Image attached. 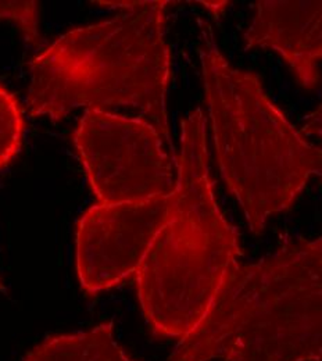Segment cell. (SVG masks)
<instances>
[{"label": "cell", "instance_id": "cell-1", "mask_svg": "<svg viewBox=\"0 0 322 361\" xmlns=\"http://www.w3.org/2000/svg\"><path fill=\"white\" fill-rule=\"evenodd\" d=\"M116 17L75 28L31 63L27 104L32 117L53 121L77 109L151 124L174 152L166 94L171 53L164 39L171 1H109Z\"/></svg>", "mask_w": 322, "mask_h": 361}, {"label": "cell", "instance_id": "cell-2", "mask_svg": "<svg viewBox=\"0 0 322 361\" xmlns=\"http://www.w3.org/2000/svg\"><path fill=\"white\" fill-rule=\"evenodd\" d=\"M322 361V235L227 274L168 361Z\"/></svg>", "mask_w": 322, "mask_h": 361}, {"label": "cell", "instance_id": "cell-3", "mask_svg": "<svg viewBox=\"0 0 322 361\" xmlns=\"http://www.w3.org/2000/svg\"><path fill=\"white\" fill-rule=\"evenodd\" d=\"M177 166L174 203L135 275L151 332L181 341L209 312L242 249L216 200L200 109L182 121Z\"/></svg>", "mask_w": 322, "mask_h": 361}, {"label": "cell", "instance_id": "cell-4", "mask_svg": "<svg viewBox=\"0 0 322 361\" xmlns=\"http://www.w3.org/2000/svg\"><path fill=\"white\" fill-rule=\"evenodd\" d=\"M203 39L202 75L220 173L259 235L309 180H322V149L296 131L254 74L230 66L211 32Z\"/></svg>", "mask_w": 322, "mask_h": 361}, {"label": "cell", "instance_id": "cell-5", "mask_svg": "<svg viewBox=\"0 0 322 361\" xmlns=\"http://www.w3.org/2000/svg\"><path fill=\"white\" fill-rule=\"evenodd\" d=\"M74 142L100 204L143 202L177 190L174 152L143 120L88 110Z\"/></svg>", "mask_w": 322, "mask_h": 361}, {"label": "cell", "instance_id": "cell-6", "mask_svg": "<svg viewBox=\"0 0 322 361\" xmlns=\"http://www.w3.org/2000/svg\"><path fill=\"white\" fill-rule=\"evenodd\" d=\"M174 193L143 202L96 204L77 228V271L88 293L111 289L137 274L166 223Z\"/></svg>", "mask_w": 322, "mask_h": 361}, {"label": "cell", "instance_id": "cell-7", "mask_svg": "<svg viewBox=\"0 0 322 361\" xmlns=\"http://www.w3.org/2000/svg\"><path fill=\"white\" fill-rule=\"evenodd\" d=\"M246 47L270 49L292 68L297 81L313 90L320 81L322 0H260L244 34Z\"/></svg>", "mask_w": 322, "mask_h": 361}, {"label": "cell", "instance_id": "cell-8", "mask_svg": "<svg viewBox=\"0 0 322 361\" xmlns=\"http://www.w3.org/2000/svg\"><path fill=\"white\" fill-rule=\"evenodd\" d=\"M25 361H139L114 338V324L104 322L77 334L57 335L35 348Z\"/></svg>", "mask_w": 322, "mask_h": 361}, {"label": "cell", "instance_id": "cell-9", "mask_svg": "<svg viewBox=\"0 0 322 361\" xmlns=\"http://www.w3.org/2000/svg\"><path fill=\"white\" fill-rule=\"evenodd\" d=\"M24 136V118L17 99L0 87V170L18 154Z\"/></svg>", "mask_w": 322, "mask_h": 361}, {"label": "cell", "instance_id": "cell-10", "mask_svg": "<svg viewBox=\"0 0 322 361\" xmlns=\"http://www.w3.org/2000/svg\"><path fill=\"white\" fill-rule=\"evenodd\" d=\"M0 20L16 23L28 44L39 46L41 35L38 30V6L35 1H0Z\"/></svg>", "mask_w": 322, "mask_h": 361}, {"label": "cell", "instance_id": "cell-11", "mask_svg": "<svg viewBox=\"0 0 322 361\" xmlns=\"http://www.w3.org/2000/svg\"><path fill=\"white\" fill-rule=\"evenodd\" d=\"M302 134L309 137H318L322 140V103L314 113L306 118L302 127Z\"/></svg>", "mask_w": 322, "mask_h": 361}, {"label": "cell", "instance_id": "cell-12", "mask_svg": "<svg viewBox=\"0 0 322 361\" xmlns=\"http://www.w3.org/2000/svg\"><path fill=\"white\" fill-rule=\"evenodd\" d=\"M0 289H3V285H1V281H0Z\"/></svg>", "mask_w": 322, "mask_h": 361}]
</instances>
